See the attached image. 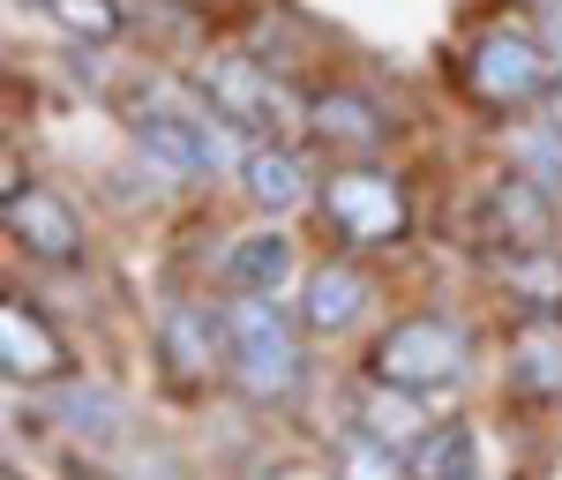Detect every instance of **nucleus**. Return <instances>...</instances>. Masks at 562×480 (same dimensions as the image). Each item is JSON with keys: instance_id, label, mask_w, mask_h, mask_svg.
<instances>
[{"instance_id": "3", "label": "nucleus", "mask_w": 562, "mask_h": 480, "mask_svg": "<svg viewBox=\"0 0 562 480\" xmlns=\"http://www.w3.org/2000/svg\"><path fill=\"white\" fill-rule=\"evenodd\" d=\"M135 150L173 180L217 174V166L233 158L225 121H217L211 105H180V98H143V113H135Z\"/></svg>"}, {"instance_id": "8", "label": "nucleus", "mask_w": 562, "mask_h": 480, "mask_svg": "<svg viewBox=\"0 0 562 480\" xmlns=\"http://www.w3.org/2000/svg\"><path fill=\"white\" fill-rule=\"evenodd\" d=\"M240 188H248L256 211L285 219V211H301V203H307V158H301V150H285V143H256V150L240 158Z\"/></svg>"}, {"instance_id": "17", "label": "nucleus", "mask_w": 562, "mask_h": 480, "mask_svg": "<svg viewBox=\"0 0 562 480\" xmlns=\"http://www.w3.org/2000/svg\"><path fill=\"white\" fill-rule=\"evenodd\" d=\"M473 458H480V443H473V428H428V436L405 450V473L413 480H473Z\"/></svg>"}, {"instance_id": "7", "label": "nucleus", "mask_w": 562, "mask_h": 480, "mask_svg": "<svg viewBox=\"0 0 562 480\" xmlns=\"http://www.w3.org/2000/svg\"><path fill=\"white\" fill-rule=\"evenodd\" d=\"M8 233H15V248H31L38 263H76L83 256V225H76V211H68L53 188L15 196V203H8Z\"/></svg>"}, {"instance_id": "15", "label": "nucleus", "mask_w": 562, "mask_h": 480, "mask_svg": "<svg viewBox=\"0 0 562 480\" xmlns=\"http://www.w3.org/2000/svg\"><path fill=\"white\" fill-rule=\"evenodd\" d=\"M225 338V323H217L211 308H166V323H158V353H166V368H173L180 383H195L203 368H211V346Z\"/></svg>"}, {"instance_id": "21", "label": "nucleus", "mask_w": 562, "mask_h": 480, "mask_svg": "<svg viewBox=\"0 0 562 480\" xmlns=\"http://www.w3.org/2000/svg\"><path fill=\"white\" fill-rule=\"evenodd\" d=\"M397 473H405V458H397L390 443H375V436L346 443V480H397Z\"/></svg>"}, {"instance_id": "20", "label": "nucleus", "mask_w": 562, "mask_h": 480, "mask_svg": "<svg viewBox=\"0 0 562 480\" xmlns=\"http://www.w3.org/2000/svg\"><path fill=\"white\" fill-rule=\"evenodd\" d=\"M53 23L76 31V38H113L121 31V8L113 0H53Z\"/></svg>"}, {"instance_id": "4", "label": "nucleus", "mask_w": 562, "mask_h": 480, "mask_svg": "<svg viewBox=\"0 0 562 480\" xmlns=\"http://www.w3.org/2000/svg\"><path fill=\"white\" fill-rule=\"evenodd\" d=\"M548 76H555V60H548V45L532 38V31H510V23H495V31H480L473 53H465V83H473L480 105H532V98H548Z\"/></svg>"}, {"instance_id": "2", "label": "nucleus", "mask_w": 562, "mask_h": 480, "mask_svg": "<svg viewBox=\"0 0 562 480\" xmlns=\"http://www.w3.org/2000/svg\"><path fill=\"white\" fill-rule=\"evenodd\" d=\"M368 368H375V383L390 391H442V383H458L465 376V331L450 323V315H405V323H390L375 353H368Z\"/></svg>"}, {"instance_id": "1", "label": "nucleus", "mask_w": 562, "mask_h": 480, "mask_svg": "<svg viewBox=\"0 0 562 480\" xmlns=\"http://www.w3.org/2000/svg\"><path fill=\"white\" fill-rule=\"evenodd\" d=\"M225 353H233V383L256 398V405H285L307 376L301 331L278 308V293H240V301L225 308Z\"/></svg>"}, {"instance_id": "14", "label": "nucleus", "mask_w": 562, "mask_h": 480, "mask_svg": "<svg viewBox=\"0 0 562 480\" xmlns=\"http://www.w3.org/2000/svg\"><path fill=\"white\" fill-rule=\"evenodd\" d=\"M285 278H293V241L270 233V225H262V233H240V241L225 248V286H233V293H278Z\"/></svg>"}, {"instance_id": "23", "label": "nucleus", "mask_w": 562, "mask_h": 480, "mask_svg": "<svg viewBox=\"0 0 562 480\" xmlns=\"http://www.w3.org/2000/svg\"><path fill=\"white\" fill-rule=\"evenodd\" d=\"M248 480H285V473H248Z\"/></svg>"}, {"instance_id": "11", "label": "nucleus", "mask_w": 562, "mask_h": 480, "mask_svg": "<svg viewBox=\"0 0 562 480\" xmlns=\"http://www.w3.org/2000/svg\"><path fill=\"white\" fill-rule=\"evenodd\" d=\"M368 301H375V286H368L352 263H323V270L307 278L301 323H307V331H323V338H338V331H352V323L368 315Z\"/></svg>"}, {"instance_id": "12", "label": "nucleus", "mask_w": 562, "mask_h": 480, "mask_svg": "<svg viewBox=\"0 0 562 480\" xmlns=\"http://www.w3.org/2000/svg\"><path fill=\"white\" fill-rule=\"evenodd\" d=\"M38 413L53 421V428L83 436V443L121 436V398L105 391V383H53V391H38Z\"/></svg>"}, {"instance_id": "6", "label": "nucleus", "mask_w": 562, "mask_h": 480, "mask_svg": "<svg viewBox=\"0 0 562 480\" xmlns=\"http://www.w3.org/2000/svg\"><path fill=\"white\" fill-rule=\"evenodd\" d=\"M203 105H211L225 129H248V135H270V129L293 121V98L270 83L256 60H233V53L203 68Z\"/></svg>"}, {"instance_id": "22", "label": "nucleus", "mask_w": 562, "mask_h": 480, "mask_svg": "<svg viewBox=\"0 0 562 480\" xmlns=\"http://www.w3.org/2000/svg\"><path fill=\"white\" fill-rule=\"evenodd\" d=\"M540 45H548V60H555V68H562V0H555V8H548V23H540Z\"/></svg>"}, {"instance_id": "13", "label": "nucleus", "mask_w": 562, "mask_h": 480, "mask_svg": "<svg viewBox=\"0 0 562 480\" xmlns=\"http://www.w3.org/2000/svg\"><path fill=\"white\" fill-rule=\"evenodd\" d=\"M487 225L495 233H510L518 248H548V233H555V211H548V188L532 174H510L487 188Z\"/></svg>"}, {"instance_id": "18", "label": "nucleus", "mask_w": 562, "mask_h": 480, "mask_svg": "<svg viewBox=\"0 0 562 480\" xmlns=\"http://www.w3.org/2000/svg\"><path fill=\"white\" fill-rule=\"evenodd\" d=\"M360 436L390 443V450L405 458L413 443L428 436V421H420V405H413V391H390V383H375V398L360 405Z\"/></svg>"}, {"instance_id": "9", "label": "nucleus", "mask_w": 562, "mask_h": 480, "mask_svg": "<svg viewBox=\"0 0 562 480\" xmlns=\"http://www.w3.org/2000/svg\"><path fill=\"white\" fill-rule=\"evenodd\" d=\"M60 338L45 331L38 315H31V301H8L0 308V368L15 376V383H53L60 376Z\"/></svg>"}, {"instance_id": "5", "label": "nucleus", "mask_w": 562, "mask_h": 480, "mask_svg": "<svg viewBox=\"0 0 562 480\" xmlns=\"http://www.w3.org/2000/svg\"><path fill=\"white\" fill-rule=\"evenodd\" d=\"M323 211H330V225L346 233L352 248H397V241H405V225H413V203H405L397 174H383V166L330 174V188H323Z\"/></svg>"}, {"instance_id": "16", "label": "nucleus", "mask_w": 562, "mask_h": 480, "mask_svg": "<svg viewBox=\"0 0 562 480\" xmlns=\"http://www.w3.org/2000/svg\"><path fill=\"white\" fill-rule=\"evenodd\" d=\"M510 383L525 398H562V323L555 315H532L525 323L518 353H510Z\"/></svg>"}, {"instance_id": "19", "label": "nucleus", "mask_w": 562, "mask_h": 480, "mask_svg": "<svg viewBox=\"0 0 562 480\" xmlns=\"http://www.w3.org/2000/svg\"><path fill=\"white\" fill-rule=\"evenodd\" d=\"M503 286H510L532 315H562V256L555 248H518V256L503 263Z\"/></svg>"}, {"instance_id": "10", "label": "nucleus", "mask_w": 562, "mask_h": 480, "mask_svg": "<svg viewBox=\"0 0 562 480\" xmlns=\"http://www.w3.org/2000/svg\"><path fill=\"white\" fill-rule=\"evenodd\" d=\"M307 129L323 135L330 150H375L390 135V113L368 98V90H323L315 105H307Z\"/></svg>"}, {"instance_id": "24", "label": "nucleus", "mask_w": 562, "mask_h": 480, "mask_svg": "<svg viewBox=\"0 0 562 480\" xmlns=\"http://www.w3.org/2000/svg\"><path fill=\"white\" fill-rule=\"evenodd\" d=\"M45 8H53V0H45Z\"/></svg>"}]
</instances>
